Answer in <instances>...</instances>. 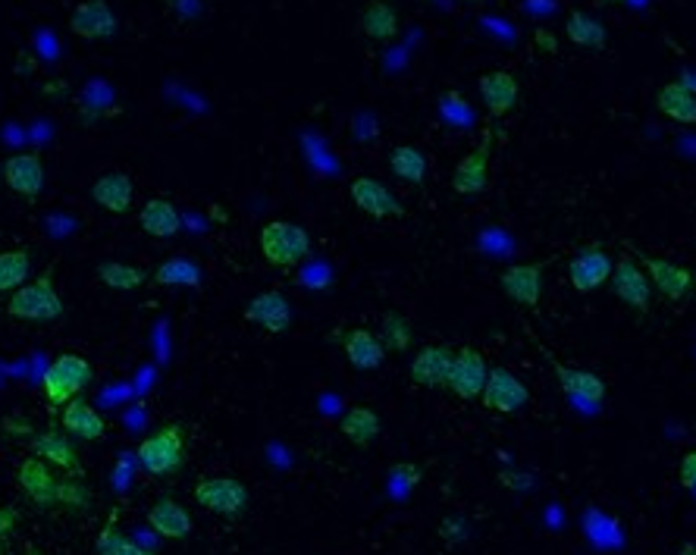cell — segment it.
<instances>
[{
    "label": "cell",
    "instance_id": "bcb514c9",
    "mask_svg": "<svg viewBox=\"0 0 696 555\" xmlns=\"http://www.w3.org/2000/svg\"><path fill=\"white\" fill-rule=\"evenodd\" d=\"M681 555H696V546H693V543H684V546H681Z\"/></svg>",
    "mask_w": 696,
    "mask_h": 555
},
{
    "label": "cell",
    "instance_id": "74e56055",
    "mask_svg": "<svg viewBox=\"0 0 696 555\" xmlns=\"http://www.w3.org/2000/svg\"><path fill=\"white\" fill-rule=\"evenodd\" d=\"M468 534H471V521L464 515H446L443 521H439V540H443L446 546L464 543Z\"/></svg>",
    "mask_w": 696,
    "mask_h": 555
},
{
    "label": "cell",
    "instance_id": "8992f818",
    "mask_svg": "<svg viewBox=\"0 0 696 555\" xmlns=\"http://www.w3.org/2000/svg\"><path fill=\"white\" fill-rule=\"evenodd\" d=\"M609 283L615 289L618 302H624L637 314H649V308H653V283H649L646 270L640 267V261L634 258V254H628V251L621 254V258L615 261V267H612Z\"/></svg>",
    "mask_w": 696,
    "mask_h": 555
},
{
    "label": "cell",
    "instance_id": "ac0fdd59",
    "mask_svg": "<svg viewBox=\"0 0 696 555\" xmlns=\"http://www.w3.org/2000/svg\"><path fill=\"white\" fill-rule=\"evenodd\" d=\"M245 320L254 323V327L267 330V333H286L289 323H292V305L280 289H267L248 302Z\"/></svg>",
    "mask_w": 696,
    "mask_h": 555
},
{
    "label": "cell",
    "instance_id": "f546056e",
    "mask_svg": "<svg viewBox=\"0 0 696 555\" xmlns=\"http://www.w3.org/2000/svg\"><path fill=\"white\" fill-rule=\"evenodd\" d=\"M565 35L571 44H577V48H587V51H602L606 48V26H602L599 19H593L590 13L584 10H571L568 13V22H565Z\"/></svg>",
    "mask_w": 696,
    "mask_h": 555
},
{
    "label": "cell",
    "instance_id": "ee69618b",
    "mask_svg": "<svg viewBox=\"0 0 696 555\" xmlns=\"http://www.w3.org/2000/svg\"><path fill=\"white\" fill-rule=\"evenodd\" d=\"M16 524H19V512H16V508H0V537L13 534Z\"/></svg>",
    "mask_w": 696,
    "mask_h": 555
},
{
    "label": "cell",
    "instance_id": "5bb4252c",
    "mask_svg": "<svg viewBox=\"0 0 696 555\" xmlns=\"http://www.w3.org/2000/svg\"><path fill=\"white\" fill-rule=\"evenodd\" d=\"M543 264H512L505 267L499 276V286L505 292V298H512L515 305L521 308H540V298H543Z\"/></svg>",
    "mask_w": 696,
    "mask_h": 555
},
{
    "label": "cell",
    "instance_id": "277c9868",
    "mask_svg": "<svg viewBox=\"0 0 696 555\" xmlns=\"http://www.w3.org/2000/svg\"><path fill=\"white\" fill-rule=\"evenodd\" d=\"M91 377H95V367H91L82 355H76V352L57 355L41 377V389H44V399H48L51 411H57L66 402L82 396L85 386L91 383Z\"/></svg>",
    "mask_w": 696,
    "mask_h": 555
},
{
    "label": "cell",
    "instance_id": "e575fe53",
    "mask_svg": "<svg viewBox=\"0 0 696 555\" xmlns=\"http://www.w3.org/2000/svg\"><path fill=\"white\" fill-rule=\"evenodd\" d=\"M151 280L157 286H201V267L185 261V258H170L164 264H157V270L151 273Z\"/></svg>",
    "mask_w": 696,
    "mask_h": 555
},
{
    "label": "cell",
    "instance_id": "7402d4cb",
    "mask_svg": "<svg viewBox=\"0 0 696 555\" xmlns=\"http://www.w3.org/2000/svg\"><path fill=\"white\" fill-rule=\"evenodd\" d=\"M32 455H38L41 461H48L51 468H63L69 474H82V461H79V452L73 446V439H69L66 433L60 430H44V433H35L32 436Z\"/></svg>",
    "mask_w": 696,
    "mask_h": 555
},
{
    "label": "cell",
    "instance_id": "c3c4849f",
    "mask_svg": "<svg viewBox=\"0 0 696 555\" xmlns=\"http://www.w3.org/2000/svg\"><path fill=\"white\" fill-rule=\"evenodd\" d=\"M602 4H624V0H602Z\"/></svg>",
    "mask_w": 696,
    "mask_h": 555
},
{
    "label": "cell",
    "instance_id": "e0dca14e",
    "mask_svg": "<svg viewBox=\"0 0 696 555\" xmlns=\"http://www.w3.org/2000/svg\"><path fill=\"white\" fill-rule=\"evenodd\" d=\"M546 358H549L552 374H555V380H559V389L565 392V396H571L577 402H590V405L606 399L609 386H606V380H602L599 374H593V370H584V367H568L562 361H555L552 355H546Z\"/></svg>",
    "mask_w": 696,
    "mask_h": 555
},
{
    "label": "cell",
    "instance_id": "f1b7e54d",
    "mask_svg": "<svg viewBox=\"0 0 696 555\" xmlns=\"http://www.w3.org/2000/svg\"><path fill=\"white\" fill-rule=\"evenodd\" d=\"M339 430H342V436L348 439V443L358 446V449H364V446H370V443H374V439L380 436L383 424H380V414H377L374 408L355 405V408H348V411L342 414Z\"/></svg>",
    "mask_w": 696,
    "mask_h": 555
},
{
    "label": "cell",
    "instance_id": "7dc6e473",
    "mask_svg": "<svg viewBox=\"0 0 696 555\" xmlns=\"http://www.w3.org/2000/svg\"><path fill=\"white\" fill-rule=\"evenodd\" d=\"M26 552H29V555H41V552H38V549H35V546H29V549H26Z\"/></svg>",
    "mask_w": 696,
    "mask_h": 555
},
{
    "label": "cell",
    "instance_id": "d6a6232c",
    "mask_svg": "<svg viewBox=\"0 0 696 555\" xmlns=\"http://www.w3.org/2000/svg\"><path fill=\"white\" fill-rule=\"evenodd\" d=\"M98 276H101L104 286H110L116 292H132V289L148 283V270L135 267V264H123V261H104L98 267Z\"/></svg>",
    "mask_w": 696,
    "mask_h": 555
},
{
    "label": "cell",
    "instance_id": "f907efd6",
    "mask_svg": "<svg viewBox=\"0 0 696 555\" xmlns=\"http://www.w3.org/2000/svg\"><path fill=\"white\" fill-rule=\"evenodd\" d=\"M464 4H480V0H464Z\"/></svg>",
    "mask_w": 696,
    "mask_h": 555
},
{
    "label": "cell",
    "instance_id": "4dcf8cb0",
    "mask_svg": "<svg viewBox=\"0 0 696 555\" xmlns=\"http://www.w3.org/2000/svg\"><path fill=\"white\" fill-rule=\"evenodd\" d=\"M389 170L408 185H424L427 179V154L414 145H399L389 151Z\"/></svg>",
    "mask_w": 696,
    "mask_h": 555
},
{
    "label": "cell",
    "instance_id": "6da1fadb",
    "mask_svg": "<svg viewBox=\"0 0 696 555\" xmlns=\"http://www.w3.org/2000/svg\"><path fill=\"white\" fill-rule=\"evenodd\" d=\"M7 314L13 320L51 323L63 317V298L54 286V270H44L32 283H22L7 302Z\"/></svg>",
    "mask_w": 696,
    "mask_h": 555
},
{
    "label": "cell",
    "instance_id": "836d02e7",
    "mask_svg": "<svg viewBox=\"0 0 696 555\" xmlns=\"http://www.w3.org/2000/svg\"><path fill=\"white\" fill-rule=\"evenodd\" d=\"M32 270V254L29 248H10L0 251V292H13L26 283Z\"/></svg>",
    "mask_w": 696,
    "mask_h": 555
},
{
    "label": "cell",
    "instance_id": "9c48e42d",
    "mask_svg": "<svg viewBox=\"0 0 696 555\" xmlns=\"http://www.w3.org/2000/svg\"><path fill=\"white\" fill-rule=\"evenodd\" d=\"M640 267L646 270L649 283H653V289L668 298V302H684V298L693 292L696 286V276L690 267L684 264H675V261H665V258H653V254H640Z\"/></svg>",
    "mask_w": 696,
    "mask_h": 555
},
{
    "label": "cell",
    "instance_id": "52a82bcc",
    "mask_svg": "<svg viewBox=\"0 0 696 555\" xmlns=\"http://www.w3.org/2000/svg\"><path fill=\"white\" fill-rule=\"evenodd\" d=\"M486 374H490V364H486V358L474 349V345H461V349L452 352L446 389L452 392V396L464 399V402H474V399H480Z\"/></svg>",
    "mask_w": 696,
    "mask_h": 555
},
{
    "label": "cell",
    "instance_id": "7c38bea8",
    "mask_svg": "<svg viewBox=\"0 0 696 555\" xmlns=\"http://www.w3.org/2000/svg\"><path fill=\"white\" fill-rule=\"evenodd\" d=\"M612 254L602 248V245H587V248H580L571 264H568V280L577 292H596L599 286H606L609 283V276H612Z\"/></svg>",
    "mask_w": 696,
    "mask_h": 555
},
{
    "label": "cell",
    "instance_id": "ab89813d",
    "mask_svg": "<svg viewBox=\"0 0 696 555\" xmlns=\"http://www.w3.org/2000/svg\"><path fill=\"white\" fill-rule=\"evenodd\" d=\"M389 477H396L402 487H417V483L424 480V468L421 465H411V461H399V465L389 468Z\"/></svg>",
    "mask_w": 696,
    "mask_h": 555
},
{
    "label": "cell",
    "instance_id": "681fc988",
    "mask_svg": "<svg viewBox=\"0 0 696 555\" xmlns=\"http://www.w3.org/2000/svg\"><path fill=\"white\" fill-rule=\"evenodd\" d=\"M0 555H7V549H4V543H0Z\"/></svg>",
    "mask_w": 696,
    "mask_h": 555
},
{
    "label": "cell",
    "instance_id": "7a4b0ae2",
    "mask_svg": "<svg viewBox=\"0 0 696 555\" xmlns=\"http://www.w3.org/2000/svg\"><path fill=\"white\" fill-rule=\"evenodd\" d=\"M261 254L270 267L292 270L311 254V236L305 226L289 223V220H270L258 233Z\"/></svg>",
    "mask_w": 696,
    "mask_h": 555
},
{
    "label": "cell",
    "instance_id": "ffe728a7",
    "mask_svg": "<svg viewBox=\"0 0 696 555\" xmlns=\"http://www.w3.org/2000/svg\"><path fill=\"white\" fill-rule=\"evenodd\" d=\"M336 339L342 342V352L348 358V364H352L355 370H377L383 367L386 361V349L377 333H370L364 327H355V330H342L336 333Z\"/></svg>",
    "mask_w": 696,
    "mask_h": 555
},
{
    "label": "cell",
    "instance_id": "603a6c76",
    "mask_svg": "<svg viewBox=\"0 0 696 555\" xmlns=\"http://www.w3.org/2000/svg\"><path fill=\"white\" fill-rule=\"evenodd\" d=\"M148 524L154 534H160L164 540H185L195 530V521L189 515V508L179 505L176 499L164 496V499H157L151 505V512H148Z\"/></svg>",
    "mask_w": 696,
    "mask_h": 555
},
{
    "label": "cell",
    "instance_id": "8d00e7d4",
    "mask_svg": "<svg viewBox=\"0 0 696 555\" xmlns=\"http://www.w3.org/2000/svg\"><path fill=\"white\" fill-rule=\"evenodd\" d=\"M98 555H154V552L138 546L132 537H126L123 530L116 527V518H110L98 537Z\"/></svg>",
    "mask_w": 696,
    "mask_h": 555
},
{
    "label": "cell",
    "instance_id": "d590c367",
    "mask_svg": "<svg viewBox=\"0 0 696 555\" xmlns=\"http://www.w3.org/2000/svg\"><path fill=\"white\" fill-rule=\"evenodd\" d=\"M54 508H63V512L69 515H85L88 508H91V490H88V483L73 474V477H60L57 480V502Z\"/></svg>",
    "mask_w": 696,
    "mask_h": 555
},
{
    "label": "cell",
    "instance_id": "5b68a950",
    "mask_svg": "<svg viewBox=\"0 0 696 555\" xmlns=\"http://www.w3.org/2000/svg\"><path fill=\"white\" fill-rule=\"evenodd\" d=\"M192 496H195V502L201 508H207V512H214L220 518H239V515H245L248 499H251L245 483L239 477H226V474L201 477L195 483Z\"/></svg>",
    "mask_w": 696,
    "mask_h": 555
},
{
    "label": "cell",
    "instance_id": "30bf717a",
    "mask_svg": "<svg viewBox=\"0 0 696 555\" xmlns=\"http://www.w3.org/2000/svg\"><path fill=\"white\" fill-rule=\"evenodd\" d=\"M490 154H493V135L486 132L477 148L464 154L455 173H452V189L455 195H483L486 185H490Z\"/></svg>",
    "mask_w": 696,
    "mask_h": 555
},
{
    "label": "cell",
    "instance_id": "f35d334b",
    "mask_svg": "<svg viewBox=\"0 0 696 555\" xmlns=\"http://www.w3.org/2000/svg\"><path fill=\"white\" fill-rule=\"evenodd\" d=\"M0 430L13 439H32L35 436V427L26 414H7V418H0Z\"/></svg>",
    "mask_w": 696,
    "mask_h": 555
},
{
    "label": "cell",
    "instance_id": "4fadbf2b",
    "mask_svg": "<svg viewBox=\"0 0 696 555\" xmlns=\"http://www.w3.org/2000/svg\"><path fill=\"white\" fill-rule=\"evenodd\" d=\"M120 22L107 0H82V4L69 16V32L85 41H107L116 35Z\"/></svg>",
    "mask_w": 696,
    "mask_h": 555
},
{
    "label": "cell",
    "instance_id": "8fae6325",
    "mask_svg": "<svg viewBox=\"0 0 696 555\" xmlns=\"http://www.w3.org/2000/svg\"><path fill=\"white\" fill-rule=\"evenodd\" d=\"M348 195H352L358 211H364L367 217H374V220H399V217H405V204L374 176H358L352 185H348Z\"/></svg>",
    "mask_w": 696,
    "mask_h": 555
},
{
    "label": "cell",
    "instance_id": "3957f363",
    "mask_svg": "<svg viewBox=\"0 0 696 555\" xmlns=\"http://www.w3.org/2000/svg\"><path fill=\"white\" fill-rule=\"evenodd\" d=\"M138 465L142 471L154 474V477H170L179 474L185 465V424L173 421L164 424L160 430H154L151 436H145L138 443Z\"/></svg>",
    "mask_w": 696,
    "mask_h": 555
},
{
    "label": "cell",
    "instance_id": "ba28073f",
    "mask_svg": "<svg viewBox=\"0 0 696 555\" xmlns=\"http://www.w3.org/2000/svg\"><path fill=\"white\" fill-rule=\"evenodd\" d=\"M480 399H483L486 408L496 411V414H515V411H521L530 402V389L508 367H490Z\"/></svg>",
    "mask_w": 696,
    "mask_h": 555
},
{
    "label": "cell",
    "instance_id": "7bdbcfd3",
    "mask_svg": "<svg viewBox=\"0 0 696 555\" xmlns=\"http://www.w3.org/2000/svg\"><path fill=\"white\" fill-rule=\"evenodd\" d=\"M533 44H537V48L543 51V54H559V38H555L549 29H537V32H533Z\"/></svg>",
    "mask_w": 696,
    "mask_h": 555
},
{
    "label": "cell",
    "instance_id": "60d3db41",
    "mask_svg": "<svg viewBox=\"0 0 696 555\" xmlns=\"http://www.w3.org/2000/svg\"><path fill=\"white\" fill-rule=\"evenodd\" d=\"M678 477H681V487H684V490H696V452H687V455L681 458Z\"/></svg>",
    "mask_w": 696,
    "mask_h": 555
},
{
    "label": "cell",
    "instance_id": "b9f144b4",
    "mask_svg": "<svg viewBox=\"0 0 696 555\" xmlns=\"http://www.w3.org/2000/svg\"><path fill=\"white\" fill-rule=\"evenodd\" d=\"M499 483H502V487H508V490H530L533 487V477L524 474V471H502Z\"/></svg>",
    "mask_w": 696,
    "mask_h": 555
},
{
    "label": "cell",
    "instance_id": "d6986e66",
    "mask_svg": "<svg viewBox=\"0 0 696 555\" xmlns=\"http://www.w3.org/2000/svg\"><path fill=\"white\" fill-rule=\"evenodd\" d=\"M480 98H483L486 110H490V117L502 120L518 107L521 85L508 69H493V73L480 76Z\"/></svg>",
    "mask_w": 696,
    "mask_h": 555
},
{
    "label": "cell",
    "instance_id": "1f68e13d",
    "mask_svg": "<svg viewBox=\"0 0 696 555\" xmlns=\"http://www.w3.org/2000/svg\"><path fill=\"white\" fill-rule=\"evenodd\" d=\"M380 342H383V349L386 352H408L411 345H414V327H411V320L402 314V311H386L383 320H380Z\"/></svg>",
    "mask_w": 696,
    "mask_h": 555
},
{
    "label": "cell",
    "instance_id": "cb8c5ba5",
    "mask_svg": "<svg viewBox=\"0 0 696 555\" xmlns=\"http://www.w3.org/2000/svg\"><path fill=\"white\" fill-rule=\"evenodd\" d=\"M60 424H63V430H66L69 436L85 439V443H95V439H104V433H107L104 418L95 411V405L85 402L82 396H76L73 402L63 405Z\"/></svg>",
    "mask_w": 696,
    "mask_h": 555
},
{
    "label": "cell",
    "instance_id": "9a60e30c",
    "mask_svg": "<svg viewBox=\"0 0 696 555\" xmlns=\"http://www.w3.org/2000/svg\"><path fill=\"white\" fill-rule=\"evenodd\" d=\"M57 480L60 477H54L48 461H41L38 455L22 458L19 468H16L19 490L35 502V508H54V502H57Z\"/></svg>",
    "mask_w": 696,
    "mask_h": 555
},
{
    "label": "cell",
    "instance_id": "44dd1931",
    "mask_svg": "<svg viewBox=\"0 0 696 555\" xmlns=\"http://www.w3.org/2000/svg\"><path fill=\"white\" fill-rule=\"evenodd\" d=\"M452 352L455 349H449V345H424V349L414 355L411 367H408L411 380L417 386H424V389H446Z\"/></svg>",
    "mask_w": 696,
    "mask_h": 555
},
{
    "label": "cell",
    "instance_id": "f6af8a7d",
    "mask_svg": "<svg viewBox=\"0 0 696 555\" xmlns=\"http://www.w3.org/2000/svg\"><path fill=\"white\" fill-rule=\"evenodd\" d=\"M38 63H35V57L32 54H26V51H19V57H16V69L22 73V69H26V73H32Z\"/></svg>",
    "mask_w": 696,
    "mask_h": 555
},
{
    "label": "cell",
    "instance_id": "484cf974",
    "mask_svg": "<svg viewBox=\"0 0 696 555\" xmlns=\"http://www.w3.org/2000/svg\"><path fill=\"white\" fill-rule=\"evenodd\" d=\"M138 226H142L151 239H173L182 229V217H179L173 201L151 198V201H145L142 211H138Z\"/></svg>",
    "mask_w": 696,
    "mask_h": 555
},
{
    "label": "cell",
    "instance_id": "d4e9b609",
    "mask_svg": "<svg viewBox=\"0 0 696 555\" xmlns=\"http://www.w3.org/2000/svg\"><path fill=\"white\" fill-rule=\"evenodd\" d=\"M135 198V185L126 173H107L91 185V201L110 214H126Z\"/></svg>",
    "mask_w": 696,
    "mask_h": 555
},
{
    "label": "cell",
    "instance_id": "2e32d148",
    "mask_svg": "<svg viewBox=\"0 0 696 555\" xmlns=\"http://www.w3.org/2000/svg\"><path fill=\"white\" fill-rule=\"evenodd\" d=\"M0 173H4L7 189L22 198H38L44 192V160L35 151H22V154L7 157Z\"/></svg>",
    "mask_w": 696,
    "mask_h": 555
},
{
    "label": "cell",
    "instance_id": "83f0119b",
    "mask_svg": "<svg viewBox=\"0 0 696 555\" xmlns=\"http://www.w3.org/2000/svg\"><path fill=\"white\" fill-rule=\"evenodd\" d=\"M361 32L370 38V41H380V44H386V41H392L399 35V13H396V7L389 4V0H367V7L361 10Z\"/></svg>",
    "mask_w": 696,
    "mask_h": 555
},
{
    "label": "cell",
    "instance_id": "4316f807",
    "mask_svg": "<svg viewBox=\"0 0 696 555\" xmlns=\"http://www.w3.org/2000/svg\"><path fill=\"white\" fill-rule=\"evenodd\" d=\"M656 107L668 120L681 126H696V91L687 82H665L656 95Z\"/></svg>",
    "mask_w": 696,
    "mask_h": 555
}]
</instances>
